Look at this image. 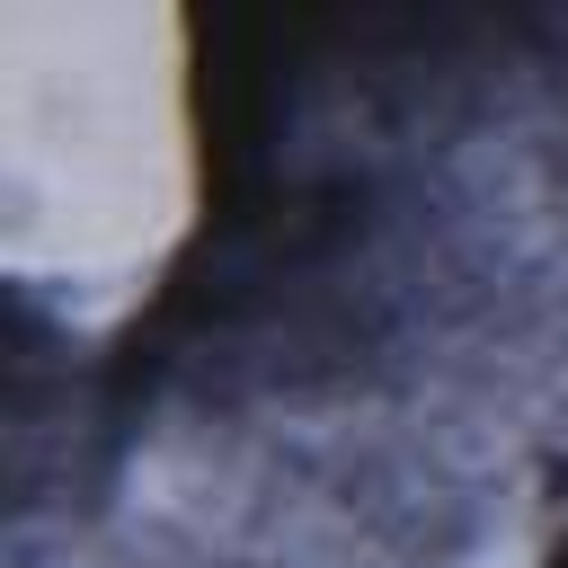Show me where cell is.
<instances>
[{"mask_svg":"<svg viewBox=\"0 0 568 568\" xmlns=\"http://www.w3.org/2000/svg\"><path fill=\"white\" fill-rule=\"evenodd\" d=\"M195 142L169 18L9 9V257L27 293L106 320L186 231Z\"/></svg>","mask_w":568,"mask_h":568,"instance_id":"1","label":"cell"}]
</instances>
